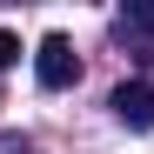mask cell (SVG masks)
<instances>
[{
    "instance_id": "3",
    "label": "cell",
    "mask_w": 154,
    "mask_h": 154,
    "mask_svg": "<svg viewBox=\"0 0 154 154\" xmlns=\"http://www.w3.org/2000/svg\"><path fill=\"white\" fill-rule=\"evenodd\" d=\"M14 60H20V40H14L7 27H0V67H14Z\"/></svg>"
},
{
    "instance_id": "4",
    "label": "cell",
    "mask_w": 154,
    "mask_h": 154,
    "mask_svg": "<svg viewBox=\"0 0 154 154\" xmlns=\"http://www.w3.org/2000/svg\"><path fill=\"white\" fill-rule=\"evenodd\" d=\"M127 20H134V27H154V0H134V7H127Z\"/></svg>"
},
{
    "instance_id": "2",
    "label": "cell",
    "mask_w": 154,
    "mask_h": 154,
    "mask_svg": "<svg viewBox=\"0 0 154 154\" xmlns=\"http://www.w3.org/2000/svg\"><path fill=\"white\" fill-rule=\"evenodd\" d=\"M107 107H114L127 127H154V87H147V81H121Z\"/></svg>"
},
{
    "instance_id": "1",
    "label": "cell",
    "mask_w": 154,
    "mask_h": 154,
    "mask_svg": "<svg viewBox=\"0 0 154 154\" xmlns=\"http://www.w3.org/2000/svg\"><path fill=\"white\" fill-rule=\"evenodd\" d=\"M34 74H40L47 94L74 87V81H81V54H74V40H67V34H47V40L34 47Z\"/></svg>"
}]
</instances>
